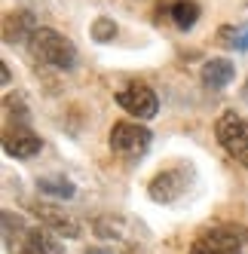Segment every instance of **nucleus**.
<instances>
[{
    "mask_svg": "<svg viewBox=\"0 0 248 254\" xmlns=\"http://www.w3.org/2000/svg\"><path fill=\"white\" fill-rule=\"evenodd\" d=\"M114 37H117V22L114 19H104L101 15V19L92 22V40L95 43H111Z\"/></svg>",
    "mask_w": 248,
    "mask_h": 254,
    "instance_id": "obj_13",
    "label": "nucleus"
},
{
    "mask_svg": "<svg viewBox=\"0 0 248 254\" xmlns=\"http://www.w3.org/2000/svg\"><path fill=\"white\" fill-rule=\"evenodd\" d=\"M34 31H37V22H34L31 12H12V15H6V22H3V37H6V43H12V40L28 43L34 37Z\"/></svg>",
    "mask_w": 248,
    "mask_h": 254,
    "instance_id": "obj_9",
    "label": "nucleus"
},
{
    "mask_svg": "<svg viewBox=\"0 0 248 254\" xmlns=\"http://www.w3.org/2000/svg\"><path fill=\"white\" fill-rule=\"evenodd\" d=\"M150 129L147 126H138V123H117L111 129V150L123 159H138L144 156L150 147Z\"/></svg>",
    "mask_w": 248,
    "mask_h": 254,
    "instance_id": "obj_3",
    "label": "nucleus"
},
{
    "mask_svg": "<svg viewBox=\"0 0 248 254\" xmlns=\"http://www.w3.org/2000/svg\"><path fill=\"white\" fill-rule=\"evenodd\" d=\"M86 254H114V251H108V248H89Z\"/></svg>",
    "mask_w": 248,
    "mask_h": 254,
    "instance_id": "obj_15",
    "label": "nucleus"
},
{
    "mask_svg": "<svg viewBox=\"0 0 248 254\" xmlns=\"http://www.w3.org/2000/svg\"><path fill=\"white\" fill-rule=\"evenodd\" d=\"M34 211H37V217H40V221H43L52 233H56V236H64V239H77V236H80V224H77L70 214L52 208V205H37Z\"/></svg>",
    "mask_w": 248,
    "mask_h": 254,
    "instance_id": "obj_8",
    "label": "nucleus"
},
{
    "mask_svg": "<svg viewBox=\"0 0 248 254\" xmlns=\"http://www.w3.org/2000/svg\"><path fill=\"white\" fill-rule=\"evenodd\" d=\"M43 147V138L34 135L28 126H15V129H6L3 135V150L15 159H31L34 153H40Z\"/></svg>",
    "mask_w": 248,
    "mask_h": 254,
    "instance_id": "obj_7",
    "label": "nucleus"
},
{
    "mask_svg": "<svg viewBox=\"0 0 248 254\" xmlns=\"http://www.w3.org/2000/svg\"><path fill=\"white\" fill-rule=\"evenodd\" d=\"M117 104H120L126 114L138 117V120H150V117H156V111H159L156 92H153L150 86H144V83H129L126 89H120V92H117Z\"/></svg>",
    "mask_w": 248,
    "mask_h": 254,
    "instance_id": "obj_5",
    "label": "nucleus"
},
{
    "mask_svg": "<svg viewBox=\"0 0 248 254\" xmlns=\"http://www.w3.org/2000/svg\"><path fill=\"white\" fill-rule=\"evenodd\" d=\"M242 242L236 227H211L193 239L190 254H242Z\"/></svg>",
    "mask_w": 248,
    "mask_h": 254,
    "instance_id": "obj_4",
    "label": "nucleus"
},
{
    "mask_svg": "<svg viewBox=\"0 0 248 254\" xmlns=\"http://www.w3.org/2000/svg\"><path fill=\"white\" fill-rule=\"evenodd\" d=\"M215 132H218L221 147H224L230 156H233L236 162L248 166V120L236 117L233 111H224V114L218 117Z\"/></svg>",
    "mask_w": 248,
    "mask_h": 254,
    "instance_id": "obj_2",
    "label": "nucleus"
},
{
    "mask_svg": "<svg viewBox=\"0 0 248 254\" xmlns=\"http://www.w3.org/2000/svg\"><path fill=\"white\" fill-rule=\"evenodd\" d=\"M221 40L230 49H248V28H221Z\"/></svg>",
    "mask_w": 248,
    "mask_h": 254,
    "instance_id": "obj_14",
    "label": "nucleus"
},
{
    "mask_svg": "<svg viewBox=\"0 0 248 254\" xmlns=\"http://www.w3.org/2000/svg\"><path fill=\"white\" fill-rule=\"evenodd\" d=\"M34 59L49 64V67H59V70H70L77 64V46L70 43L64 34L52 31V28H37L34 37L28 40Z\"/></svg>",
    "mask_w": 248,
    "mask_h": 254,
    "instance_id": "obj_1",
    "label": "nucleus"
},
{
    "mask_svg": "<svg viewBox=\"0 0 248 254\" xmlns=\"http://www.w3.org/2000/svg\"><path fill=\"white\" fill-rule=\"evenodd\" d=\"M187 181H190V169L184 166H175V169H163L153 181H150V199L153 202H175L178 196L187 193Z\"/></svg>",
    "mask_w": 248,
    "mask_h": 254,
    "instance_id": "obj_6",
    "label": "nucleus"
},
{
    "mask_svg": "<svg viewBox=\"0 0 248 254\" xmlns=\"http://www.w3.org/2000/svg\"><path fill=\"white\" fill-rule=\"evenodd\" d=\"M233 77H236V67L227 59H211L202 64V86H208V89H224V86H230Z\"/></svg>",
    "mask_w": 248,
    "mask_h": 254,
    "instance_id": "obj_10",
    "label": "nucleus"
},
{
    "mask_svg": "<svg viewBox=\"0 0 248 254\" xmlns=\"http://www.w3.org/2000/svg\"><path fill=\"white\" fill-rule=\"evenodd\" d=\"M169 15H172V22L178 25L181 31H187V28L196 25V19H199V3H193V0H178V3L169 9Z\"/></svg>",
    "mask_w": 248,
    "mask_h": 254,
    "instance_id": "obj_11",
    "label": "nucleus"
},
{
    "mask_svg": "<svg viewBox=\"0 0 248 254\" xmlns=\"http://www.w3.org/2000/svg\"><path fill=\"white\" fill-rule=\"evenodd\" d=\"M37 187L43 193H49V196H59V199H70V196H74V184L64 181V178H40Z\"/></svg>",
    "mask_w": 248,
    "mask_h": 254,
    "instance_id": "obj_12",
    "label": "nucleus"
}]
</instances>
